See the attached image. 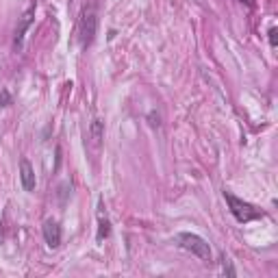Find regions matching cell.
<instances>
[{"instance_id":"6da1fadb","label":"cell","mask_w":278,"mask_h":278,"mask_svg":"<svg viewBox=\"0 0 278 278\" xmlns=\"http://www.w3.org/2000/svg\"><path fill=\"white\" fill-rule=\"evenodd\" d=\"M176 244L183 250L191 252L193 256H198L204 263H211V246L207 244V239H202L196 233H178L176 235Z\"/></svg>"},{"instance_id":"7a4b0ae2","label":"cell","mask_w":278,"mask_h":278,"mask_svg":"<svg viewBox=\"0 0 278 278\" xmlns=\"http://www.w3.org/2000/svg\"><path fill=\"white\" fill-rule=\"evenodd\" d=\"M224 198H226L228 209H230V213H233V217L237 219L239 224H248V222H254V219L263 217V213H261L256 207H252L250 202L241 200V198H237V196H233L230 191H224Z\"/></svg>"},{"instance_id":"3957f363","label":"cell","mask_w":278,"mask_h":278,"mask_svg":"<svg viewBox=\"0 0 278 278\" xmlns=\"http://www.w3.org/2000/svg\"><path fill=\"white\" fill-rule=\"evenodd\" d=\"M96 31H98V15L96 9H83L81 20H78V41L81 48H89L96 39Z\"/></svg>"},{"instance_id":"277c9868","label":"cell","mask_w":278,"mask_h":278,"mask_svg":"<svg viewBox=\"0 0 278 278\" xmlns=\"http://www.w3.org/2000/svg\"><path fill=\"white\" fill-rule=\"evenodd\" d=\"M33 15H35V2H31V7L24 11V15H22V18H20L18 29H15L13 46H15V48H18V50L24 46V35H26V31H29V26L33 24Z\"/></svg>"},{"instance_id":"5b68a950","label":"cell","mask_w":278,"mask_h":278,"mask_svg":"<svg viewBox=\"0 0 278 278\" xmlns=\"http://www.w3.org/2000/svg\"><path fill=\"white\" fill-rule=\"evenodd\" d=\"M41 233H44V239H46V244H48L50 248H59V246H61L63 233H61L59 222H55V219H46Z\"/></svg>"},{"instance_id":"8992f818","label":"cell","mask_w":278,"mask_h":278,"mask_svg":"<svg viewBox=\"0 0 278 278\" xmlns=\"http://www.w3.org/2000/svg\"><path fill=\"white\" fill-rule=\"evenodd\" d=\"M20 181H22L24 191H35V185H37V181H35V170L26 159L20 161Z\"/></svg>"},{"instance_id":"52a82bcc","label":"cell","mask_w":278,"mask_h":278,"mask_svg":"<svg viewBox=\"0 0 278 278\" xmlns=\"http://www.w3.org/2000/svg\"><path fill=\"white\" fill-rule=\"evenodd\" d=\"M89 130H92V139H93V144L100 146V144H102V137H104V122L96 118V120L92 122V126H89Z\"/></svg>"},{"instance_id":"ba28073f","label":"cell","mask_w":278,"mask_h":278,"mask_svg":"<svg viewBox=\"0 0 278 278\" xmlns=\"http://www.w3.org/2000/svg\"><path fill=\"white\" fill-rule=\"evenodd\" d=\"M98 222H100V226H98L96 239H98V241H102V239H107L109 235H111V224H109V219H107V217H102V213L98 215Z\"/></svg>"},{"instance_id":"9c48e42d","label":"cell","mask_w":278,"mask_h":278,"mask_svg":"<svg viewBox=\"0 0 278 278\" xmlns=\"http://www.w3.org/2000/svg\"><path fill=\"white\" fill-rule=\"evenodd\" d=\"M11 102H13V98L9 93V89H0V109H7Z\"/></svg>"},{"instance_id":"30bf717a","label":"cell","mask_w":278,"mask_h":278,"mask_svg":"<svg viewBox=\"0 0 278 278\" xmlns=\"http://www.w3.org/2000/svg\"><path fill=\"white\" fill-rule=\"evenodd\" d=\"M222 274H226V276H237V270H235L233 263H230L228 259L222 261Z\"/></svg>"},{"instance_id":"8fae6325","label":"cell","mask_w":278,"mask_h":278,"mask_svg":"<svg viewBox=\"0 0 278 278\" xmlns=\"http://www.w3.org/2000/svg\"><path fill=\"white\" fill-rule=\"evenodd\" d=\"M267 35H270V46H272V48H276V46H278V29H276V26H272Z\"/></svg>"},{"instance_id":"7c38bea8","label":"cell","mask_w":278,"mask_h":278,"mask_svg":"<svg viewBox=\"0 0 278 278\" xmlns=\"http://www.w3.org/2000/svg\"><path fill=\"white\" fill-rule=\"evenodd\" d=\"M241 2H246V4H248V7H250V4H252V0H241Z\"/></svg>"},{"instance_id":"4fadbf2b","label":"cell","mask_w":278,"mask_h":278,"mask_svg":"<svg viewBox=\"0 0 278 278\" xmlns=\"http://www.w3.org/2000/svg\"><path fill=\"white\" fill-rule=\"evenodd\" d=\"M0 237H2V222H0Z\"/></svg>"}]
</instances>
